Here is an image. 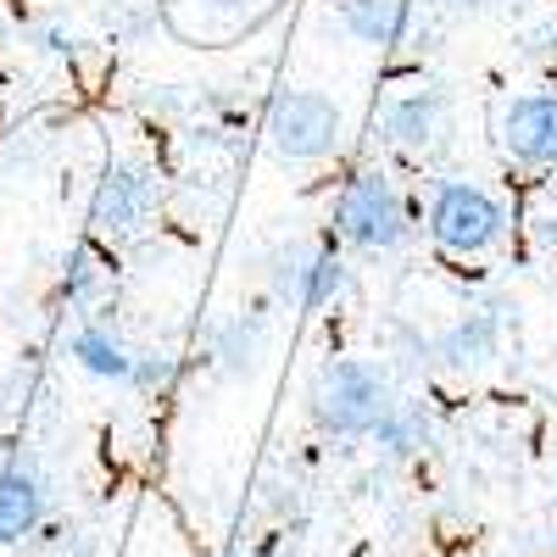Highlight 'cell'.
I'll return each mask as SVG.
<instances>
[{
  "mask_svg": "<svg viewBox=\"0 0 557 557\" xmlns=\"http://www.w3.org/2000/svg\"><path fill=\"white\" fill-rule=\"evenodd\" d=\"M330 223H335V240L351 251H396L412 235L407 196L396 190V178L385 168H357L335 190Z\"/></svg>",
  "mask_w": 557,
  "mask_h": 557,
  "instance_id": "obj_1",
  "label": "cell"
},
{
  "mask_svg": "<svg viewBox=\"0 0 557 557\" xmlns=\"http://www.w3.org/2000/svg\"><path fill=\"white\" fill-rule=\"evenodd\" d=\"M391 407V374L368 357H335L312 374V418L323 435H374Z\"/></svg>",
  "mask_w": 557,
  "mask_h": 557,
  "instance_id": "obj_2",
  "label": "cell"
},
{
  "mask_svg": "<svg viewBox=\"0 0 557 557\" xmlns=\"http://www.w3.org/2000/svg\"><path fill=\"white\" fill-rule=\"evenodd\" d=\"M430 240L446 251V257H485L507 240V207L496 190H485L480 178H441L435 190H430Z\"/></svg>",
  "mask_w": 557,
  "mask_h": 557,
  "instance_id": "obj_3",
  "label": "cell"
},
{
  "mask_svg": "<svg viewBox=\"0 0 557 557\" xmlns=\"http://www.w3.org/2000/svg\"><path fill=\"white\" fill-rule=\"evenodd\" d=\"M262 134H268V151L278 162H330L341 151L346 112L323 89H278L268 101Z\"/></svg>",
  "mask_w": 557,
  "mask_h": 557,
  "instance_id": "obj_4",
  "label": "cell"
},
{
  "mask_svg": "<svg viewBox=\"0 0 557 557\" xmlns=\"http://www.w3.org/2000/svg\"><path fill=\"white\" fill-rule=\"evenodd\" d=\"M157 212V178L139 162H112L89 196V240H128Z\"/></svg>",
  "mask_w": 557,
  "mask_h": 557,
  "instance_id": "obj_5",
  "label": "cell"
},
{
  "mask_svg": "<svg viewBox=\"0 0 557 557\" xmlns=\"http://www.w3.org/2000/svg\"><path fill=\"white\" fill-rule=\"evenodd\" d=\"M273 290L301 312H323L351 290V268L335 246H285L273 262Z\"/></svg>",
  "mask_w": 557,
  "mask_h": 557,
  "instance_id": "obj_6",
  "label": "cell"
},
{
  "mask_svg": "<svg viewBox=\"0 0 557 557\" xmlns=\"http://www.w3.org/2000/svg\"><path fill=\"white\" fill-rule=\"evenodd\" d=\"M502 151L519 168H557V96H519L502 112Z\"/></svg>",
  "mask_w": 557,
  "mask_h": 557,
  "instance_id": "obj_7",
  "label": "cell"
},
{
  "mask_svg": "<svg viewBox=\"0 0 557 557\" xmlns=\"http://www.w3.org/2000/svg\"><path fill=\"white\" fill-rule=\"evenodd\" d=\"M446 89L441 84H418V89H401V96L385 101L380 112V139L396 151H430L435 139L446 134Z\"/></svg>",
  "mask_w": 557,
  "mask_h": 557,
  "instance_id": "obj_8",
  "label": "cell"
},
{
  "mask_svg": "<svg viewBox=\"0 0 557 557\" xmlns=\"http://www.w3.org/2000/svg\"><path fill=\"white\" fill-rule=\"evenodd\" d=\"M45 507H51V485H45L34 457H12L0 469V546H23L28 535H39Z\"/></svg>",
  "mask_w": 557,
  "mask_h": 557,
  "instance_id": "obj_9",
  "label": "cell"
},
{
  "mask_svg": "<svg viewBox=\"0 0 557 557\" xmlns=\"http://www.w3.org/2000/svg\"><path fill=\"white\" fill-rule=\"evenodd\" d=\"M335 17L351 39L374 45V51H396L412 34V0H335Z\"/></svg>",
  "mask_w": 557,
  "mask_h": 557,
  "instance_id": "obj_10",
  "label": "cell"
},
{
  "mask_svg": "<svg viewBox=\"0 0 557 557\" xmlns=\"http://www.w3.org/2000/svg\"><path fill=\"white\" fill-rule=\"evenodd\" d=\"M67 357L89 380H107V385H128V374H134V346L112 330V323H78L73 341H67Z\"/></svg>",
  "mask_w": 557,
  "mask_h": 557,
  "instance_id": "obj_11",
  "label": "cell"
},
{
  "mask_svg": "<svg viewBox=\"0 0 557 557\" xmlns=\"http://www.w3.org/2000/svg\"><path fill=\"white\" fill-rule=\"evenodd\" d=\"M435 357L446 368H457V374H474V368H491L502 357V323L496 312H469V318H457L451 330L435 341Z\"/></svg>",
  "mask_w": 557,
  "mask_h": 557,
  "instance_id": "obj_12",
  "label": "cell"
},
{
  "mask_svg": "<svg viewBox=\"0 0 557 557\" xmlns=\"http://www.w3.org/2000/svg\"><path fill=\"white\" fill-rule=\"evenodd\" d=\"M262 346H268V312H240V318H228L223 330L212 335V362H218V374H228V380L257 374Z\"/></svg>",
  "mask_w": 557,
  "mask_h": 557,
  "instance_id": "obj_13",
  "label": "cell"
},
{
  "mask_svg": "<svg viewBox=\"0 0 557 557\" xmlns=\"http://www.w3.org/2000/svg\"><path fill=\"white\" fill-rule=\"evenodd\" d=\"M107 290V257L96 240H78L67 251V268H62V301L67 307H96Z\"/></svg>",
  "mask_w": 557,
  "mask_h": 557,
  "instance_id": "obj_14",
  "label": "cell"
},
{
  "mask_svg": "<svg viewBox=\"0 0 557 557\" xmlns=\"http://www.w3.org/2000/svg\"><path fill=\"white\" fill-rule=\"evenodd\" d=\"M424 435H430V424H424V412H418V407H407V401H396L385 418H380V424H374V435H368V441H374L391 462H407L418 446H424Z\"/></svg>",
  "mask_w": 557,
  "mask_h": 557,
  "instance_id": "obj_15",
  "label": "cell"
},
{
  "mask_svg": "<svg viewBox=\"0 0 557 557\" xmlns=\"http://www.w3.org/2000/svg\"><path fill=\"white\" fill-rule=\"evenodd\" d=\"M128 385L134 391H146V396H173V385H178V357L173 351H162V346H134V374H128Z\"/></svg>",
  "mask_w": 557,
  "mask_h": 557,
  "instance_id": "obj_16",
  "label": "cell"
},
{
  "mask_svg": "<svg viewBox=\"0 0 557 557\" xmlns=\"http://www.w3.org/2000/svg\"><path fill=\"white\" fill-rule=\"evenodd\" d=\"M235 557H246V552H235Z\"/></svg>",
  "mask_w": 557,
  "mask_h": 557,
  "instance_id": "obj_17",
  "label": "cell"
}]
</instances>
